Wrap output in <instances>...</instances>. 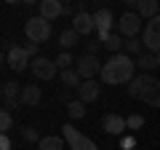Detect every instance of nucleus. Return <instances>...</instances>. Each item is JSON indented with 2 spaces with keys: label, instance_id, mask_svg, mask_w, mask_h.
Instances as JSON below:
<instances>
[{
  "label": "nucleus",
  "instance_id": "nucleus-25",
  "mask_svg": "<svg viewBox=\"0 0 160 150\" xmlns=\"http://www.w3.org/2000/svg\"><path fill=\"white\" fill-rule=\"evenodd\" d=\"M11 126H13V115H11V110L3 107V113H0V131L8 134V131H11Z\"/></svg>",
  "mask_w": 160,
  "mask_h": 150
},
{
  "label": "nucleus",
  "instance_id": "nucleus-10",
  "mask_svg": "<svg viewBox=\"0 0 160 150\" xmlns=\"http://www.w3.org/2000/svg\"><path fill=\"white\" fill-rule=\"evenodd\" d=\"M139 29H142V19H139V13L128 11V13H123V16H120V22H118V32L123 35L126 40H128V38H136Z\"/></svg>",
  "mask_w": 160,
  "mask_h": 150
},
{
  "label": "nucleus",
  "instance_id": "nucleus-26",
  "mask_svg": "<svg viewBox=\"0 0 160 150\" xmlns=\"http://www.w3.org/2000/svg\"><path fill=\"white\" fill-rule=\"evenodd\" d=\"M56 67H59V72H62V70H69V67H72V54H69V51H62V54L56 56Z\"/></svg>",
  "mask_w": 160,
  "mask_h": 150
},
{
  "label": "nucleus",
  "instance_id": "nucleus-11",
  "mask_svg": "<svg viewBox=\"0 0 160 150\" xmlns=\"http://www.w3.org/2000/svg\"><path fill=\"white\" fill-rule=\"evenodd\" d=\"M102 67H104V64L99 62L96 56H88V54H83L80 62H78V72H80L83 81H93L96 75H102Z\"/></svg>",
  "mask_w": 160,
  "mask_h": 150
},
{
  "label": "nucleus",
  "instance_id": "nucleus-8",
  "mask_svg": "<svg viewBox=\"0 0 160 150\" xmlns=\"http://www.w3.org/2000/svg\"><path fill=\"white\" fill-rule=\"evenodd\" d=\"M6 62H8V67L13 70V72H24V70L29 67V54L24 51V46H11L6 51Z\"/></svg>",
  "mask_w": 160,
  "mask_h": 150
},
{
  "label": "nucleus",
  "instance_id": "nucleus-29",
  "mask_svg": "<svg viewBox=\"0 0 160 150\" xmlns=\"http://www.w3.org/2000/svg\"><path fill=\"white\" fill-rule=\"evenodd\" d=\"M99 48H102V43H99V40H88L86 43V54H88V56H96Z\"/></svg>",
  "mask_w": 160,
  "mask_h": 150
},
{
  "label": "nucleus",
  "instance_id": "nucleus-23",
  "mask_svg": "<svg viewBox=\"0 0 160 150\" xmlns=\"http://www.w3.org/2000/svg\"><path fill=\"white\" fill-rule=\"evenodd\" d=\"M67 115H69V121H80V118H86V102L72 99V102L67 104Z\"/></svg>",
  "mask_w": 160,
  "mask_h": 150
},
{
  "label": "nucleus",
  "instance_id": "nucleus-31",
  "mask_svg": "<svg viewBox=\"0 0 160 150\" xmlns=\"http://www.w3.org/2000/svg\"><path fill=\"white\" fill-rule=\"evenodd\" d=\"M24 51H27L29 56H35V54H38V43H27V46H24Z\"/></svg>",
  "mask_w": 160,
  "mask_h": 150
},
{
  "label": "nucleus",
  "instance_id": "nucleus-3",
  "mask_svg": "<svg viewBox=\"0 0 160 150\" xmlns=\"http://www.w3.org/2000/svg\"><path fill=\"white\" fill-rule=\"evenodd\" d=\"M24 32H27L29 43H46L51 38V22H46V19H40V16H32L24 24Z\"/></svg>",
  "mask_w": 160,
  "mask_h": 150
},
{
  "label": "nucleus",
  "instance_id": "nucleus-2",
  "mask_svg": "<svg viewBox=\"0 0 160 150\" xmlns=\"http://www.w3.org/2000/svg\"><path fill=\"white\" fill-rule=\"evenodd\" d=\"M126 91H128L131 99H144V102L152 104V107H160V81L155 75H149V72L136 75V78L126 86Z\"/></svg>",
  "mask_w": 160,
  "mask_h": 150
},
{
  "label": "nucleus",
  "instance_id": "nucleus-22",
  "mask_svg": "<svg viewBox=\"0 0 160 150\" xmlns=\"http://www.w3.org/2000/svg\"><path fill=\"white\" fill-rule=\"evenodd\" d=\"M136 67L142 70V72H152V70L158 67V59H155V54L144 51L142 56H136Z\"/></svg>",
  "mask_w": 160,
  "mask_h": 150
},
{
  "label": "nucleus",
  "instance_id": "nucleus-5",
  "mask_svg": "<svg viewBox=\"0 0 160 150\" xmlns=\"http://www.w3.org/2000/svg\"><path fill=\"white\" fill-rule=\"evenodd\" d=\"M93 19H96V35H99V43H107L109 40V35L115 32V16H112V11L109 8H99L96 13H93Z\"/></svg>",
  "mask_w": 160,
  "mask_h": 150
},
{
  "label": "nucleus",
  "instance_id": "nucleus-14",
  "mask_svg": "<svg viewBox=\"0 0 160 150\" xmlns=\"http://www.w3.org/2000/svg\"><path fill=\"white\" fill-rule=\"evenodd\" d=\"M102 97V83H96V81H83V86L78 88V99L80 102H96V99Z\"/></svg>",
  "mask_w": 160,
  "mask_h": 150
},
{
  "label": "nucleus",
  "instance_id": "nucleus-18",
  "mask_svg": "<svg viewBox=\"0 0 160 150\" xmlns=\"http://www.w3.org/2000/svg\"><path fill=\"white\" fill-rule=\"evenodd\" d=\"M136 11H139V16H144L149 22V19L160 16V3L158 0H136Z\"/></svg>",
  "mask_w": 160,
  "mask_h": 150
},
{
  "label": "nucleus",
  "instance_id": "nucleus-12",
  "mask_svg": "<svg viewBox=\"0 0 160 150\" xmlns=\"http://www.w3.org/2000/svg\"><path fill=\"white\" fill-rule=\"evenodd\" d=\"M102 129L107 134H112V137H123V131H128V121L123 115H118V113H107L102 118Z\"/></svg>",
  "mask_w": 160,
  "mask_h": 150
},
{
  "label": "nucleus",
  "instance_id": "nucleus-1",
  "mask_svg": "<svg viewBox=\"0 0 160 150\" xmlns=\"http://www.w3.org/2000/svg\"><path fill=\"white\" fill-rule=\"evenodd\" d=\"M136 78V59L128 54H112L102 67V83L107 86H128Z\"/></svg>",
  "mask_w": 160,
  "mask_h": 150
},
{
  "label": "nucleus",
  "instance_id": "nucleus-33",
  "mask_svg": "<svg viewBox=\"0 0 160 150\" xmlns=\"http://www.w3.org/2000/svg\"><path fill=\"white\" fill-rule=\"evenodd\" d=\"M155 59H158V67H160V54H155Z\"/></svg>",
  "mask_w": 160,
  "mask_h": 150
},
{
  "label": "nucleus",
  "instance_id": "nucleus-19",
  "mask_svg": "<svg viewBox=\"0 0 160 150\" xmlns=\"http://www.w3.org/2000/svg\"><path fill=\"white\" fill-rule=\"evenodd\" d=\"M38 150H67V139L59 134H48L38 142Z\"/></svg>",
  "mask_w": 160,
  "mask_h": 150
},
{
  "label": "nucleus",
  "instance_id": "nucleus-15",
  "mask_svg": "<svg viewBox=\"0 0 160 150\" xmlns=\"http://www.w3.org/2000/svg\"><path fill=\"white\" fill-rule=\"evenodd\" d=\"M72 29L78 35H91V32H96V19L91 13H78L72 19Z\"/></svg>",
  "mask_w": 160,
  "mask_h": 150
},
{
  "label": "nucleus",
  "instance_id": "nucleus-21",
  "mask_svg": "<svg viewBox=\"0 0 160 150\" xmlns=\"http://www.w3.org/2000/svg\"><path fill=\"white\" fill-rule=\"evenodd\" d=\"M123 54H128V56H142L144 54V40H139V38H128L126 46H123Z\"/></svg>",
  "mask_w": 160,
  "mask_h": 150
},
{
  "label": "nucleus",
  "instance_id": "nucleus-4",
  "mask_svg": "<svg viewBox=\"0 0 160 150\" xmlns=\"http://www.w3.org/2000/svg\"><path fill=\"white\" fill-rule=\"evenodd\" d=\"M62 137L67 139L69 150H99L96 142H93V139H88L86 134H80L72 123H64V126H62Z\"/></svg>",
  "mask_w": 160,
  "mask_h": 150
},
{
  "label": "nucleus",
  "instance_id": "nucleus-6",
  "mask_svg": "<svg viewBox=\"0 0 160 150\" xmlns=\"http://www.w3.org/2000/svg\"><path fill=\"white\" fill-rule=\"evenodd\" d=\"M56 62H51V59L46 56H35L32 64H29V72L35 75V81H53L56 78Z\"/></svg>",
  "mask_w": 160,
  "mask_h": 150
},
{
  "label": "nucleus",
  "instance_id": "nucleus-20",
  "mask_svg": "<svg viewBox=\"0 0 160 150\" xmlns=\"http://www.w3.org/2000/svg\"><path fill=\"white\" fill-rule=\"evenodd\" d=\"M78 43H80V35L75 32L72 27H69V29H62V32H59V46H62L64 51H69V48H75Z\"/></svg>",
  "mask_w": 160,
  "mask_h": 150
},
{
  "label": "nucleus",
  "instance_id": "nucleus-30",
  "mask_svg": "<svg viewBox=\"0 0 160 150\" xmlns=\"http://www.w3.org/2000/svg\"><path fill=\"white\" fill-rule=\"evenodd\" d=\"M0 150H11V137H8V134L0 137Z\"/></svg>",
  "mask_w": 160,
  "mask_h": 150
},
{
  "label": "nucleus",
  "instance_id": "nucleus-28",
  "mask_svg": "<svg viewBox=\"0 0 160 150\" xmlns=\"http://www.w3.org/2000/svg\"><path fill=\"white\" fill-rule=\"evenodd\" d=\"M126 121H128V129H131V131H139V129L144 126V115H139V113H133V115H128Z\"/></svg>",
  "mask_w": 160,
  "mask_h": 150
},
{
  "label": "nucleus",
  "instance_id": "nucleus-16",
  "mask_svg": "<svg viewBox=\"0 0 160 150\" xmlns=\"http://www.w3.org/2000/svg\"><path fill=\"white\" fill-rule=\"evenodd\" d=\"M59 81H62V86L67 88V91H78V88L83 86V78H80L78 67H69V70H62V72H59Z\"/></svg>",
  "mask_w": 160,
  "mask_h": 150
},
{
  "label": "nucleus",
  "instance_id": "nucleus-13",
  "mask_svg": "<svg viewBox=\"0 0 160 150\" xmlns=\"http://www.w3.org/2000/svg\"><path fill=\"white\" fill-rule=\"evenodd\" d=\"M38 16L46 19V22H53V19L64 16V6L59 3V0H43L38 6Z\"/></svg>",
  "mask_w": 160,
  "mask_h": 150
},
{
  "label": "nucleus",
  "instance_id": "nucleus-17",
  "mask_svg": "<svg viewBox=\"0 0 160 150\" xmlns=\"http://www.w3.org/2000/svg\"><path fill=\"white\" fill-rule=\"evenodd\" d=\"M40 99H43V91H40L38 83H29V86H24V91H22V104H27V107H38Z\"/></svg>",
  "mask_w": 160,
  "mask_h": 150
},
{
  "label": "nucleus",
  "instance_id": "nucleus-32",
  "mask_svg": "<svg viewBox=\"0 0 160 150\" xmlns=\"http://www.w3.org/2000/svg\"><path fill=\"white\" fill-rule=\"evenodd\" d=\"M56 97H59V99H62V102H67V104H69V102H72V99H69V91H62V94H56Z\"/></svg>",
  "mask_w": 160,
  "mask_h": 150
},
{
  "label": "nucleus",
  "instance_id": "nucleus-7",
  "mask_svg": "<svg viewBox=\"0 0 160 150\" xmlns=\"http://www.w3.org/2000/svg\"><path fill=\"white\" fill-rule=\"evenodd\" d=\"M144 51L160 54V16L149 19L144 27Z\"/></svg>",
  "mask_w": 160,
  "mask_h": 150
},
{
  "label": "nucleus",
  "instance_id": "nucleus-27",
  "mask_svg": "<svg viewBox=\"0 0 160 150\" xmlns=\"http://www.w3.org/2000/svg\"><path fill=\"white\" fill-rule=\"evenodd\" d=\"M22 139H27V142H40L43 137L38 134V129H35V126H24L22 129Z\"/></svg>",
  "mask_w": 160,
  "mask_h": 150
},
{
  "label": "nucleus",
  "instance_id": "nucleus-24",
  "mask_svg": "<svg viewBox=\"0 0 160 150\" xmlns=\"http://www.w3.org/2000/svg\"><path fill=\"white\" fill-rule=\"evenodd\" d=\"M123 46H126V40H123V35H120L118 29H115V32L109 35V40L104 43V48H107V51H112V54H123Z\"/></svg>",
  "mask_w": 160,
  "mask_h": 150
},
{
  "label": "nucleus",
  "instance_id": "nucleus-9",
  "mask_svg": "<svg viewBox=\"0 0 160 150\" xmlns=\"http://www.w3.org/2000/svg\"><path fill=\"white\" fill-rule=\"evenodd\" d=\"M22 91H24V86L22 83H16V81H6L3 83V104H6V110H16L19 104H22Z\"/></svg>",
  "mask_w": 160,
  "mask_h": 150
}]
</instances>
